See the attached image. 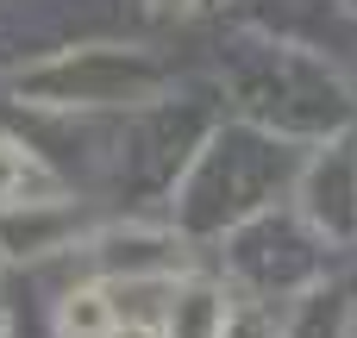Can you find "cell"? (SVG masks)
I'll return each instance as SVG.
<instances>
[{
  "label": "cell",
  "instance_id": "obj_1",
  "mask_svg": "<svg viewBox=\"0 0 357 338\" xmlns=\"http://www.w3.org/2000/svg\"><path fill=\"white\" fill-rule=\"evenodd\" d=\"M56 338H113V301H107V289H69L56 301Z\"/></svg>",
  "mask_w": 357,
  "mask_h": 338
},
{
  "label": "cell",
  "instance_id": "obj_2",
  "mask_svg": "<svg viewBox=\"0 0 357 338\" xmlns=\"http://www.w3.org/2000/svg\"><path fill=\"white\" fill-rule=\"evenodd\" d=\"M31 188H50V176H44V163L25 151V144H13V138H0V207H13V201H25Z\"/></svg>",
  "mask_w": 357,
  "mask_h": 338
},
{
  "label": "cell",
  "instance_id": "obj_3",
  "mask_svg": "<svg viewBox=\"0 0 357 338\" xmlns=\"http://www.w3.org/2000/svg\"><path fill=\"white\" fill-rule=\"evenodd\" d=\"M113 338H163V332H157V326H138V320H132V326H113Z\"/></svg>",
  "mask_w": 357,
  "mask_h": 338
},
{
  "label": "cell",
  "instance_id": "obj_4",
  "mask_svg": "<svg viewBox=\"0 0 357 338\" xmlns=\"http://www.w3.org/2000/svg\"><path fill=\"white\" fill-rule=\"evenodd\" d=\"M0 338H13V320H6V314H0Z\"/></svg>",
  "mask_w": 357,
  "mask_h": 338
}]
</instances>
